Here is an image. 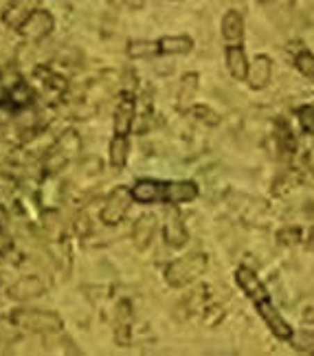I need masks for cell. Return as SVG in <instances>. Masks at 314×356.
<instances>
[{"label":"cell","instance_id":"25","mask_svg":"<svg viewBox=\"0 0 314 356\" xmlns=\"http://www.w3.org/2000/svg\"><path fill=\"white\" fill-rule=\"evenodd\" d=\"M128 53L132 58H149V56H154V53H160L158 51V42H132Z\"/></svg>","mask_w":314,"mask_h":356},{"label":"cell","instance_id":"11","mask_svg":"<svg viewBox=\"0 0 314 356\" xmlns=\"http://www.w3.org/2000/svg\"><path fill=\"white\" fill-rule=\"evenodd\" d=\"M130 337H132V306L130 301L124 299L119 301L117 306V327H115V339L121 348L130 346Z\"/></svg>","mask_w":314,"mask_h":356},{"label":"cell","instance_id":"21","mask_svg":"<svg viewBox=\"0 0 314 356\" xmlns=\"http://www.w3.org/2000/svg\"><path fill=\"white\" fill-rule=\"evenodd\" d=\"M128 152H130L128 136L115 134V139L110 141V163H113L115 170H124L126 161H128Z\"/></svg>","mask_w":314,"mask_h":356},{"label":"cell","instance_id":"3","mask_svg":"<svg viewBox=\"0 0 314 356\" xmlns=\"http://www.w3.org/2000/svg\"><path fill=\"white\" fill-rule=\"evenodd\" d=\"M204 268H207V255L202 253H191L187 257H181L172 262L165 270V280L174 289H183V286L191 284L194 280H198Z\"/></svg>","mask_w":314,"mask_h":356},{"label":"cell","instance_id":"14","mask_svg":"<svg viewBox=\"0 0 314 356\" xmlns=\"http://www.w3.org/2000/svg\"><path fill=\"white\" fill-rule=\"evenodd\" d=\"M154 231H156V218L149 216V213L141 216L132 229V242H134L136 249L139 251L147 249L149 242H152V238H154Z\"/></svg>","mask_w":314,"mask_h":356},{"label":"cell","instance_id":"28","mask_svg":"<svg viewBox=\"0 0 314 356\" xmlns=\"http://www.w3.org/2000/svg\"><path fill=\"white\" fill-rule=\"evenodd\" d=\"M297 115H299V121H301V128L308 134H314V106H304Z\"/></svg>","mask_w":314,"mask_h":356},{"label":"cell","instance_id":"8","mask_svg":"<svg viewBox=\"0 0 314 356\" xmlns=\"http://www.w3.org/2000/svg\"><path fill=\"white\" fill-rule=\"evenodd\" d=\"M238 284L240 289L247 293V297L253 301L255 306H259L262 301L268 299V291L264 289V284L259 282V277L255 275V273L251 268H238Z\"/></svg>","mask_w":314,"mask_h":356},{"label":"cell","instance_id":"4","mask_svg":"<svg viewBox=\"0 0 314 356\" xmlns=\"http://www.w3.org/2000/svg\"><path fill=\"white\" fill-rule=\"evenodd\" d=\"M132 202H134L132 189H128V187L113 189L110 196L106 198L104 207H101V222L108 227H117L119 222H124V218L128 216Z\"/></svg>","mask_w":314,"mask_h":356},{"label":"cell","instance_id":"18","mask_svg":"<svg viewBox=\"0 0 314 356\" xmlns=\"http://www.w3.org/2000/svg\"><path fill=\"white\" fill-rule=\"evenodd\" d=\"M272 75V64L266 56H259L255 58V62L249 68V81L253 88H264Z\"/></svg>","mask_w":314,"mask_h":356},{"label":"cell","instance_id":"27","mask_svg":"<svg viewBox=\"0 0 314 356\" xmlns=\"http://www.w3.org/2000/svg\"><path fill=\"white\" fill-rule=\"evenodd\" d=\"M18 330H20V327L13 323L11 319L9 321L0 319V343H11V341H16L18 339Z\"/></svg>","mask_w":314,"mask_h":356},{"label":"cell","instance_id":"1","mask_svg":"<svg viewBox=\"0 0 314 356\" xmlns=\"http://www.w3.org/2000/svg\"><path fill=\"white\" fill-rule=\"evenodd\" d=\"M20 330L31 334H58L62 332L64 321L58 312L51 310H38V308H18L9 317Z\"/></svg>","mask_w":314,"mask_h":356},{"label":"cell","instance_id":"12","mask_svg":"<svg viewBox=\"0 0 314 356\" xmlns=\"http://www.w3.org/2000/svg\"><path fill=\"white\" fill-rule=\"evenodd\" d=\"M132 196L136 202H158V200H165V183H158L152 181V178H143L134 187H132Z\"/></svg>","mask_w":314,"mask_h":356},{"label":"cell","instance_id":"24","mask_svg":"<svg viewBox=\"0 0 314 356\" xmlns=\"http://www.w3.org/2000/svg\"><path fill=\"white\" fill-rule=\"evenodd\" d=\"M288 341L292 343L295 350L304 352V354H314V332H310V330H297V332H292V337Z\"/></svg>","mask_w":314,"mask_h":356},{"label":"cell","instance_id":"10","mask_svg":"<svg viewBox=\"0 0 314 356\" xmlns=\"http://www.w3.org/2000/svg\"><path fill=\"white\" fill-rule=\"evenodd\" d=\"M259 314H262V319L266 321V325L270 327V332L275 334L277 339H290L292 337V327L281 319V314L277 312V308L270 304V299L262 301V304L257 306Z\"/></svg>","mask_w":314,"mask_h":356},{"label":"cell","instance_id":"30","mask_svg":"<svg viewBox=\"0 0 314 356\" xmlns=\"http://www.w3.org/2000/svg\"><path fill=\"white\" fill-rule=\"evenodd\" d=\"M75 229H77V236H79V238H86V236L90 234V222H88L86 213H79V216H77Z\"/></svg>","mask_w":314,"mask_h":356},{"label":"cell","instance_id":"16","mask_svg":"<svg viewBox=\"0 0 314 356\" xmlns=\"http://www.w3.org/2000/svg\"><path fill=\"white\" fill-rule=\"evenodd\" d=\"M35 79L44 86L47 95H56V97L64 95L68 88V81L62 75H58L56 71H51V68H44V66H40L35 71Z\"/></svg>","mask_w":314,"mask_h":356},{"label":"cell","instance_id":"29","mask_svg":"<svg viewBox=\"0 0 314 356\" xmlns=\"http://www.w3.org/2000/svg\"><path fill=\"white\" fill-rule=\"evenodd\" d=\"M191 115H196V119H200V121H204V123H209V126H217V123H220V119H217V115L211 111V108H204V106L191 108Z\"/></svg>","mask_w":314,"mask_h":356},{"label":"cell","instance_id":"17","mask_svg":"<svg viewBox=\"0 0 314 356\" xmlns=\"http://www.w3.org/2000/svg\"><path fill=\"white\" fill-rule=\"evenodd\" d=\"M226 66L231 75L236 79H244L249 77V62H247V56H244V49L238 47V44H231L226 49Z\"/></svg>","mask_w":314,"mask_h":356},{"label":"cell","instance_id":"31","mask_svg":"<svg viewBox=\"0 0 314 356\" xmlns=\"http://www.w3.org/2000/svg\"><path fill=\"white\" fill-rule=\"evenodd\" d=\"M121 5H126L128 9H141L143 7V0H119Z\"/></svg>","mask_w":314,"mask_h":356},{"label":"cell","instance_id":"20","mask_svg":"<svg viewBox=\"0 0 314 356\" xmlns=\"http://www.w3.org/2000/svg\"><path fill=\"white\" fill-rule=\"evenodd\" d=\"M194 42H191L189 35H172V38H163L158 40V51L163 56H183L189 53Z\"/></svg>","mask_w":314,"mask_h":356},{"label":"cell","instance_id":"23","mask_svg":"<svg viewBox=\"0 0 314 356\" xmlns=\"http://www.w3.org/2000/svg\"><path fill=\"white\" fill-rule=\"evenodd\" d=\"M149 117H152V99H149V95H143L141 104H136V117H134V121L139 119V123H134V130L136 132H145L147 123H149Z\"/></svg>","mask_w":314,"mask_h":356},{"label":"cell","instance_id":"2","mask_svg":"<svg viewBox=\"0 0 314 356\" xmlns=\"http://www.w3.org/2000/svg\"><path fill=\"white\" fill-rule=\"evenodd\" d=\"M81 149V139L75 130H66L62 136H58L49 152L44 154V172L47 174H58L64 168L71 165V161L77 159Z\"/></svg>","mask_w":314,"mask_h":356},{"label":"cell","instance_id":"22","mask_svg":"<svg viewBox=\"0 0 314 356\" xmlns=\"http://www.w3.org/2000/svg\"><path fill=\"white\" fill-rule=\"evenodd\" d=\"M196 90H198V75H194V73L185 75L181 92H179V111H187V106L191 104V99H194Z\"/></svg>","mask_w":314,"mask_h":356},{"label":"cell","instance_id":"7","mask_svg":"<svg viewBox=\"0 0 314 356\" xmlns=\"http://www.w3.org/2000/svg\"><path fill=\"white\" fill-rule=\"evenodd\" d=\"M47 293V284L42 277L38 275H26V277H20L16 284L9 286V297L11 299H18V301H24V299H33V297H40Z\"/></svg>","mask_w":314,"mask_h":356},{"label":"cell","instance_id":"5","mask_svg":"<svg viewBox=\"0 0 314 356\" xmlns=\"http://www.w3.org/2000/svg\"><path fill=\"white\" fill-rule=\"evenodd\" d=\"M53 24H56V22H53L51 13L38 9L24 20V24L20 26L18 31H20V35L24 40H29V42H40V40H44L53 31Z\"/></svg>","mask_w":314,"mask_h":356},{"label":"cell","instance_id":"32","mask_svg":"<svg viewBox=\"0 0 314 356\" xmlns=\"http://www.w3.org/2000/svg\"><path fill=\"white\" fill-rule=\"evenodd\" d=\"M308 161H310V168L314 170V156H308Z\"/></svg>","mask_w":314,"mask_h":356},{"label":"cell","instance_id":"6","mask_svg":"<svg viewBox=\"0 0 314 356\" xmlns=\"http://www.w3.org/2000/svg\"><path fill=\"white\" fill-rule=\"evenodd\" d=\"M134 117H136L134 90H124L121 92L119 104H117V111H115V134L128 136L130 130L134 128Z\"/></svg>","mask_w":314,"mask_h":356},{"label":"cell","instance_id":"19","mask_svg":"<svg viewBox=\"0 0 314 356\" xmlns=\"http://www.w3.org/2000/svg\"><path fill=\"white\" fill-rule=\"evenodd\" d=\"M222 35L229 44H238L242 42L244 35V20L238 11H229L226 16L222 18Z\"/></svg>","mask_w":314,"mask_h":356},{"label":"cell","instance_id":"13","mask_svg":"<svg viewBox=\"0 0 314 356\" xmlns=\"http://www.w3.org/2000/svg\"><path fill=\"white\" fill-rule=\"evenodd\" d=\"M198 196V187L191 181H176V183H165V202L170 204H181L189 202Z\"/></svg>","mask_w":314,"mask_h":356},{"label":"cell","instance_id":"9","mask_svg":"<svg viewBox=\"0 0 314 356\" xmlns=\"http://www.w3.org/2000/svg\"><path fill=\"white\" fill-rule=\"evenodd\" d=\"M40 0H11L7 11H5V24L11 26V29H20L24 24V20L31 16L33 11H38Z\"/></svg>","mask_w":314,"mask_h":356},{"label":"cell","instance_id":"15","mask_svg":"<svg viewBox=\"0 0 314 356\" xmlns=\"http://www.w3.org/2000/svg\"><path fill=\"white\" fill-rule=\"evenodd\" d=\"M165 242L170 246H176V249L187 244V229H185L181 213L176 209H172L165 218Z\"/></svg>","mask_w":314,"mask_h":356},{"label":"cell","instance_id":"26","mask_svg":"<svg viewBox=\"0 0 314 356\" xmlns=\"http://www.w3.org/2000/svg\"><path fill=\"white\" fill-rule=\"evenodd\" d=\"M295 66L306 77H314V56H312L310 51H301V53H299V56L295 58Z\"/></svg>","mask_w":314,"mask_h":356}]
</instances>
